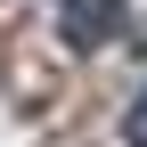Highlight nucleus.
Listing matches in <instances>:
<instances>
[{
    "instance_id": "2",
    "label": "nucleus",
    "mask_w": 147,
    "mask_h": 147,
    "mask_svg": "<svg viewBox=\"0 0 147 147\" xmlns=\"http://www.w3.org/2000/svg\"><path fill=\"white\" fill-rule=\"evenodd\" d=\"M123 139H131V147H147V90L131 98V115H123Z\"/></svg>"
},
{
    "instance_id": "1",
    "label": "nucleus",
    "mask_w": 147,
    "mask_h": 147,
    "mask_svg": "<svg viewBox=\"0 0 147 147\" xmlns=\"http://www.w3.org/2000/svg\"><path fill=\"white\" fill-rule=\"evenodd\" d=\"M123 25V0H57V33L65 49H106Z\"/></svg>"
}]
</instances>
